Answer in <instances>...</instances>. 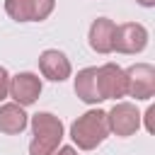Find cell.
Returning <instances> with one entry per match:
<instances>
[{
    "label": "cell",
    "instance_id": "cell-1",
    "mask_svg": "<svg viewBox=\"0 0 155 155\" xmlns=\"http://www.w3.org/2000/svg\"><path fill=\"white\" fill-rule=\"evenodd\" d=\"M29 126H31L29 155H53V150L61 145L65 136L63 121L51 111H39L29 119Z\"/></svg>",
    "mask_w": 155,
    "mask_h": 155
},
{
    "label": "cell",
    "instance_id": "cell-9",
    "mask_svg": "<svg viewBox=\"0 0 155 155\" xmlns=\"http://www.w3.org/2000/svg\"><path fill=\"white\" fill-rule=\"evenodd\" d=\"M114 31H116V24L109 17H97L90 24V34H87L90 48L97 51V53H102V56L111 53L114 51Z\"/></svg>",
    "mask_w": 155,
    "mask_h": 155
},
{
    "label": "cell",
    "instance_id": "cell-12",
    "mask_svg": "<svg viewBox=\"0 0 155 155\" xmlns=\"http://www.w3.org/2000/svg\"><path fill=\"white\" fill-rule=\"evenodd\" d=\"M5 12L15 22H34L31 0H5Z\"/></svg>",
    "mask_w": 155,
    "mask_h": 155
},
{
    "label": "cell",
    "instance_id": "cell-13",
    "mask_svg": "<svg viewBox=\"0 0 155 155\" xmlns=\"http://www.w3.org/2000/svg\"><path fill=\"white\" fill-rule=\"evenodd\" d=\"M56 7V0H31V15H34V22H44L51 17Z\"/></svg>",
    "mask_w": 155,
    "mask_h": 155
},
{
    "label": "cell",
    "instance_id": "cell-15",
    "mask_svg": "<svg viewBox=\"0 0 155 155\" xmlns=\"http://www.w3.org/2000/svg\"><path fill=\"white\" fill-rule=\"evenodd\" d=\"M153 116H155V107H148V109H145V114H140V121H145V131H148V133H155Z\"/></svg>",
    "mask_w": 155,
    "mask_h": 155
},
{
    "label": "cell",
    "instance_id": "cell-5",
    "mask_svg": "<svg viewBox=\"0 0 155 155\" xmlns=\"http://www.w3.org/2000/svg\"><path fill=\"white\" fill-rule=\"evenodd\" d=\"M148 39H150V34L140 22H124L114 31V51L126 53V56H136V53L145 51Z\"/></svg>",
    "mask_w": 155,
    "mask_h": 155
},
{
    "label": "cell",
    "instance_id": "cell-16",
    "mask_svg": "<svg viewBox=\"0 0 155 155\" xmlns=\"http://www.w3.org/2000/svg\"><path fill=\"white\" fill-rule=\"evenodd\" d=\"M53 155H78V148L75 145H58L53 150Z\"/></svg>",
    "mask_w": 155,
    "mask_h": 155
},
{
    "label": "cell",
    "instance_id": "cell-14",
    "mask_svg": "<svg viewBox=\"0 0 155 155\" xmlns=\"http://www.w3.org/2000/svg\"><path fill=\"white\" fill-rule=\"evenodd\" d=\"M10 97V73L5 65H0V104Z\"/></svg>",
    "mask_w": 155,
    "mask_h": 155
},
{
    "label": "cell",
    "instance_id": "cell-3",
    "mask_svg": "<svg viewBox=\"0 0 155 155\" xmlns=\"http://www.w3.org/2000/svg\"><path fill=\"white\" fill-rule=\"evenodd\" d=\"M107 124H109V133H114L119 138H128V136L138 133L143 121H140V111L133 102H116L107 111Z\"/></svg>",
    "mask_w": 155,
    "mask_h": 155
},
{
    "label": "cell",
    "instance_id": "cell-4",
    "mask_svg": "<svg viewBox=\"0 0 155 155\" xmlns=\"http://www.w3.org/2000/svg\"><path fill=\"white\" fill-rule=\"evenodd\" d=\"M126 80H128V97L136 102H148L155 97V65L150 63H133L126 68Z\"/></svg>",
    "mask_w": 155,
    "mask_h": 155
},
{
    "label": "cell",
    "instance_id": "cell-10",
    "mask_svg": "<svg viewBox=\"0 0 155 155\" xmlns=\"http://www.w3.org/2000/svg\"><path fill=\"white\" fill-rule=\"evenodd\" d=\"M29 126V114L24 111V107H19L17 102H5L0 104V133L5 136H17Z\"/></svg>",
    "mask_w": 155,
    "mask_h": 155
},
{
    "label": "cell",
    "instance_id": "cell-6",
    "mask_svg": "<svg viewBox=\"0 0 155 155\" xmlns=\"http://www.w3.org/2000/svg\"><path fill=\"white\" fill-rule=\"evenodd\" d=\"M97 90L102 99H121L128 92L126 70L116 63H104L97 68Z\"/></svg>",
    "mask_w": 155,
    "mask_h": 155
},
{
    "label": "cell",
    "instance_id": "cell-8",
    "mask_svg": "<svg viewBox=\"0 0 155 155\" xmlns=\"http://www.w3.org/2000/svg\"><path fill=\"white\" fill-rule=\"evenodd\" d=\"M39 73L51 80V82H63L70 78L73 73V65H70V58L58 51V48H46L39 53Z\"/></svg>",
    "mask_w": 155,
    "mask_h": 155
},
{
    "label": "cell",
    "instance_id": "cell-11",
    "mask_svg": "<svg viewBox=\"0 0 155 155\" xmlns=\"http://www.w3.org/2000/svg\"><path fill=\"white\" fill-rule=\"evenodd\" d=\"M73 87H75V94L80 102H85V104H99L102 102L99 90H97V68L94 65L78 70V75L73 78Z\"/></svg>",
    "mask_w": 155,
    "mask_h": 155
},
{
    "label": "cell",
    "instance_id": "cell-2",
    "mask_svg": "<svg viewBox=\"0 0 155 155\" xmlns=\"http://www.w3.org/2000/svg\"><path fill=\"white\" fill-rule=\"evenodd\" d=\"M107 136H109V124L104 109H90L70 124V138L78 150H94L107 140Z\"/></svg>",
    "mask_w": 155,
    "mask_h": 155
},
{
    "label": "cell",
    "instance_id": "cell-7",
    "mask_svg": "<svg viewBox=\"0 0 155 155\" xmlns=\"http://www.w3.org/2000/svg\"><path fill=\"white\" fill-rule=\"evenodd\" d=\"M41 78L36 73H17V75H10V97L12 102H17L19 107H31L39 97H41Z\"/></svg>",
    "mask_w": 155,
    "mask_h": 155
},
{
    "label": "cell",
    "instance_id": "cell-17",
    "mask_svg": "<svg viewBox=\"0 0 155 155\" xmlns=\"http://www.w3.org/2000/svg\"><path fill=\"white\" fill-rule=\"evenodd\" d=\"M138 5H143V7H155V0H136Z\"/></svg>",
    "mask_w": 155,
    "mask_h": 155
}]
</instances>
